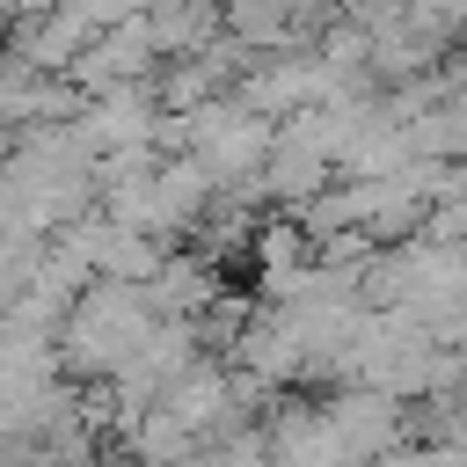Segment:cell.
<instances>
[{
	"mask_svg": "<svg viewBox=\"0 0 467 467\" xmlns=\"http://www.w3.org/2000/svg\"><path fill=\"white\" fill-rule=\"evenodd\" d=\"M153 306H146V292L139 285H117V277H88L80 292H73V306L58 314V328H51V358H58V379H73V387H102L146 336H153Z\"/></svg>",
	"mask_w": 467,
	"mask_h": 467,
	"instance_id": "6da1fadb",
	"label": "cell"
}]
</instances>
